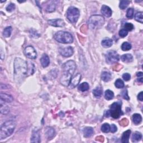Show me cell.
Instances as JSON below:
<instances>
[{"instance_id": "6da1fadb", "label": "cell", "mask_w": 143, "mask_h": 143, "mask_svg": "<svg viewBox=\"0 0 143 143\" xmlns=\"http://www.w3.org/2000/svg\"><path fill=\"white\" fill-rule=\"evenodd\" d=\"M62 68L63 72L60 79V82L64 86H68L72 75L77 68V65L73 60H68L63 65Z\"/></svg>"}, {"instance_id": "7a4b0ae2", "label": "cell", "mask_w": 143, "mask_h": 143, "mask_svg": "<svg viewBox=\"0 0 143 143\" xmlns=\"http://www.w3.org/2000/svg\"><path fill=\"white\" fill-rule=\"evenodd\" d=\"M14 74L17 80L23 79L29 75L28 62L20 58H16L14 62Z\"/></svg>"}, {"instance_id": "3957f363", "label": "cell", "mask_w": 143, "mask_h": 143, "mask_svg": "<svg viewBox=\"0 0 143 143\" xmlns=\"http://www.w3.org/2000/svg\"><path fill=\"white\" fill-rule=\"evenodd\" d=\"M16 127V122L13 120H9L3 123L0 129V139H4L10 136L13 132Z\"/></svg>"}, {"instance_id": "277c9868", "label": "cell", "mask_w": 143, "mask_h": 143, "mask_svg": "<svg viewBox=\"0 0 143 143\" xmlns=\"http://www.w3.org/2000/svg\"><path fill=\"white\" fill-rule=\"evenodd\" d=\"M104 17L101 15H92L89 19L88 25L89 28L92 30L100 29L104 24Z\"/></svg>"}, {"instance_id": "5b68a950", "label": "cell", "mask_w": 143, "mask_h": 143, "mask_svg": "<svg viewBox=\"0 0 143 143\" xmlns=\"http://www.w3.org/2000/svg\"><path fill=\"white\" fill-rule=\"evenodd\" d=\"M123 114L121 110V103L114 102L111 106L110 110L106 112L107 117L111 116L114 119H119Z\"/></svg>"}, {"instance_id": "8992f818", "label": "cell", "mask_w": 143, "mask_h": 143, "mask_svg": "<svg viewBox=\"0 0 143 143\" xmlns=\"http://www.w3.org/2000/svg\"><path fill=\"white\" fill-rule=\"evenodd\" d=\"M54 37L58 42L63 44H70L73 42L72 35L66 31H58L55 33Z\"/></svg>"}, {"instance_id": "52a82bcc", "label": "cell", "mask_w": 143, "mask_h": 143, "mask_svg": "<svg viewBox=\"0 0 143 143\" xmlns=\"http://www.w3.org/2000/svg\"><path fill=\"white\" fill-rule=\"evenodd\" d=\"M79 15V10L74 7H70L67 12V19L72 23H75L78 21Z\"/></svg>"}, {"instance_id": "ba28073f", "label": "cell", "mask_w": 143, "mask_h": 143, "mask_svg": "<svg viewBox=\"0 0 143 143\" xmlns=\"http://www.w3.org/2000/svg\"><path fill=\"white\" fill-rule=\"evenodd\" d=\"M106 62L109 64L116 63L119 60V55L116 52L111 50L106 54Z\"/></svg>"}, {"instance_id": "9c48e42d", "label": "cell", "mask_w": 143, "mask_h": 143, "mask_svg": "<svg viewBox=\"0 0 143 143\" xmlns=\"http://www.w3.org/2000/svg\"><path fill=\"white\" fill-rule=\"evenodd\" d=\"M25 56L29 59H34L37 57V53L35 49L32 46H28L25 48L24 50Z\"/></svg>"}, {"instance_id": "30bf717a", "label": "cell", "mask_w": 143, "mask_h": 143, "mask_svg": "<svg viewBox=\"0 0 143 143\" xmlns=\"http://www.w3.org/2000/svg\"><path fill=\"white\" fill-rule=\"evenodd\" d=\"M59 52L60 55L64 57H69L73 55V49L71 47H67L65 48H60Z\"/></svg>"}, {"instance_id": "8fae6325", "label": "cell", "mask_w": 143, "mask_h": 143, "mask_svg": "<svg viewBox=\"0 0 143 143\" xmlns=\"http://www.w3.org/2000/svg\"><path fill=\"white\" fill-rule=\"evenodd\" d=\"M48 24L54 27H63L65 26L64 21L62 19H54L48 21Z\"/></svg>"}, {"instance_id": "7c38bea8", "label": "cell", "mask_w": 143, "mask_h": 143, "mask_svg": "<svg viewBox=\"0 0 143 143\" xmlns=\"http://www.w3.org/2000/svg\"><path fill=\"white\" fill-rule=\"evenodd\" d=\"M80 79H81V75L79 73H78L74 75L73 78H72L70 82V87L72 88H74L79 84Z\"/></svg>"}, {"instance_id": "4fadbf2b", "label": "cell", "mask_w": 143, "mask_h": 143, "mask_svg": "<svg viewBox=\"0 0 143 143\" xmlns=\"http://www.w3.org/2000/svg\"><path fill=\"white\" fill-rule=\"evenodd\" d=\"M45 135L48 139V140H51L52 138L55 136V130L52 127H47L45 129Z\"/></svg>"}, {"instance_id": "5bb4252c", "label": "cell", "mask_w": 143, "mask_h": 143, "mask_svg": "<svg viewBox=\"0 0 143 143\" xmlns=\"http://www.w3.org/2000/svg\"><path fill=\"white\" fill-rule=\"evenodd\" d=\"M31 142H40V135L39 130H34L33 131L31 137Z\"/></svg>"}, {"instance_id": "9a60e30c", "label": "cell", "mask_w": 143, "mask_h": 143, "mask_svg": "<svg viewBox=\"0 0 143 143\" xmlns=\"http://www.w3.org/2000/svg\"><path fill=\"white\" fill-rule=\"evenodd\" d=\"M101 13L102 15L107 17H110L112 15V10L111 9L107 6L103 5L101 7Z\"/></svg>"}, {"instance_id": "2e32d148", "label": "cell", "mask_w": 143, "mask_h": 143, "mask_svg": "<svg viewBox=\"0 0 143 143\" xmlns=\"http://www.w3.org/2000/svg\"><path fill=\"white\" fill-rule=\"evenodd\" d=\"M1 100L5 103H11L13 101V98L10 95L7 93H1Z\"/></svg>"}, {"instance_id": "e0dca14e", "label": "cell", "mask_w": 143, "mask_h": 143, "mask_svg": "<svg viewBox=\"0 0 143 143\" xmlns=\"http://www.w3.org/2000/svg\"><path fill=\"white\" fill-rule=\"evenodd\" d=\"M40 62L42 66L44 68L48 67L50 63V59H49V57L46 54H44L43 55L41 59H40Z\"/></svg>"}, {"instance_id": "ac0fdd59", "label": "cell", "mask_w": 143, "mask_h": 143, "mask_svg": "<svg viewBox=\"0 0 143 143\" xmlns=\"http://www.w3.org/2000/svg\"><path fill=\"white\" fill-rule=\"evenodd\" d=\"M0 111H1V113L3 115L7 114L10 111V109L5 104V102L2 100H1V103H0Z\"/></svg>"}, {"instance_id": "d6986e66", "label": "cell", "mask_w": 143, "mask_h": 143, "mask_svg": "<svg viewBox=\"0 0 143 143\" xmlns=\"http://www.w3.org/2000/svg\"><path fill=\"white\" fill-rule=\"evenodd\" d=\"M83 132L84 134V136L85 137H89L92 136L94 131L92 127H86L84 128Z\"/></svg>"}, {"instance_id": "ffe728a7", "label": "cell", "mask_w": 143, "mask_h": 143, "mask_svg": "<svg viewBox=\"0 0 143 143\" xmlns=\"http://www.w3.org/2000/svg\"><path fill=\"white\" fill-rule=\"evenodd\" d=\"M131 134V130H127V131H125L121 137V142L122 143H127L129 141V137Z\"/></svg>"}, {"instance_id": "44dd1931", "label": "cell", "mask_w": 143, "mask_h": 143, "mask_svg": "<svg viewBox=\"0 0 143 143\" xmlns=\"http://www.w3.org/2000/svg\"><path fill=\"white\" fill-rule=\"evenodd\" d=\"M142 139V134L139 132L136 131L135 132H134L132 134V137H131V140L134 142H136L139 141L141 140Z\"/></svg>"}, {"instance_id": "7402d4cb", "label": "cell", "mask_w": 143, "mask_h": 143, "mask_svg": "<svg viewBox=\"0 0 143 143\" xmlns=\"http://www.w3.org/2000/svg\"><path fill=\"white\" fill-rule=\"evenodd\" d=\"M121 59L125 63H130L133 60V57L130 54H126L121 56Z\"/></svg>"}, {"instance_id": "603a6c76", "label": "cell", "mask_w": 143, "mask_h": 143, "mask_svg": "<svg viewBox=\"0 0 143 143\" xmlns=\"http://www.w3.org/2000/svg\"><path fill=\"white\" fill-rule=\"evenodd\" d=\"M132 121L133 122L135 125L140 124L142 121L141 116L139 114H135L132 116Z\"/></svg>"}, {"instance_id": "cb8c5ba5", "label": "cell", "mask_w": 143, "mask_h": 143, "mask_svg": "<svg viewBox=\"0 0 143 143\" xmlns=\"http://www.w3.org/2000/svg\"><path fill=\"white\" fill-rule=\"evenodd\" d=\"M113 40L110 39H105L104 40H103L101 42L102 45L104 48H106L111 47L113 45Z\"/></svg>"}, {"instance_id": "d4e9b609", "label": "cell", "mask_w": 143, "mask_h": 143, "mask_svg": "<svg viewBox=\"0 0 143 143\" xmlns=\"http://www.w3.org/2000/svg\"><path fill=\"white\" fill-rule=\"evenodd\" d=\"M111 78V74L109 72H104L101 74V79L104 82H109Z\"/></svg>"}, {"instance_id": "484cf974", "label": "cell", "mask_w": 143, "mask_h": 143, "mask_svg": "<svg viewBox=\"0 0 143 143\" xmlns=\"http://www.w3.org/2000/svg\"><path fill=\"white\" fill-rule=\"evenodd\" d=\"M89 84L87 82H83L79 84L78 86V89L82 92H85L88 91L89 89Z\"/></svg>"}, {"instance_id": "4316f807", "label": "cell", "mask_w": 143, "mask_h": 143, "mask_svg": "<svg viewBox=\"0 0 143 143\" xmlns=\"http://www.w3.org/2000/svg\"><path fill=\"white\" fill-rule=\"evenodd\" d=\"M12 28L11 26H7V28L4 29L3 32V35L5 38H8L11 36V33H12Z\"/></svg>"}, {"instance_id": "83f0119b", "label": "cell", "mask_w": 143, "mask_h": 143, "mask_svg": "<svg viewBox=\"0 0 143 143\" xmlns=\"http://www.w3.org/2000/svg\"><path fill=\"white\" fill-rule=\"evenodd\" d=\"M105 97L107 100H111L113 99V98L114 97V93L113 91L110 90V89H107V90L105 91Z\"/></svg>"}, {"instance_id": "f1b7e54d", "label": "cell", "mask_w": 143, "mask_h": 143, "mask_svg": "<svg viewBox=\"0 0 143 143\" xmlns=\"http://www.w3.org/2000/svg\"><path fill=\"white\" fill-rule=\"evenodd\" d=\"M93 95L95 96L96 98H100L102 94V90L101 88L97 87L95 89H94L93 91Z\"/></svg>"}, {"instance_id": "f546056e", "label": "cell", "mask_w": 143, "mask_h": 143, "mask_svg": "<svg viewBox=\"0 0 143 143\" xmlns=\"http://www.w3.org/2000/svg\"><path fill=\"white\" fill-rule=\"evenodd\" d=\"M49 3L48 4V5L47 6L46 8V11L47 12H52L54 11L55 10V5L53 1H50L49 2Z\"/></svg>"}, {"instance_id": "4dcf8cb0", "label": "cell", "mask_w": 143, "mask_h": 143, "mask_svg": "<svg viewBox=\"0 0 143 143\" xmlns=\"http://www.w3.org/2000/svg\"><path fill=\"white\" fill-rule=\"evenodd\" d=\"M135 19L137 21L139 22H140V23L142 24L143 22L142 12H137L135 15Z\"/></svg>"}, {"instance_id": "1f68e13d", "label": "cell", "mask_w": 143, "mask_h": 143, "mask_svg": "<svg viewBox=\"0 0 143 143\" xmlns=\"http://www.w3.org/2000/svg\"><path fill=\"white\" fill-rule=\"evenodd\" d=\"M131 49V45L128 42H124L121 45V49L123 51H127Z\"/></svg>"}, {"instance_id": "d6a6232c", "label": "cell", "mask_w": 143, "mask_h": 143, "mask_svg": "<svg viewBox=\"0 0 143 143\" xmlns=\"http://www.w3.org/2000/svg\"><path fill=\"white\" fill-rule=\"evenodd\" d=\"M101 130L102 132L107 133L110 131V125L107 124L105 123L104 124H103L101 126Z\"/></svg>"}, {"instance_id": "836d02e7", "label": "cell", "mask_w": 143, "mask_h": 143, "mask_svg": "<svg viewBox=\"0 0 143 143\" xmlns=\"http://www.w3.org/2000/svg\"><path fill=\"white\" fill-rule=\"evenodd\" d=\"M130 3L129 1H127V0H123V1H121L120 2L119 4V7L122 10H124V9L126 8Z\"/></svg>"}, {"instance_id": "e575fe53", "label": "cell", "mask_w": 143, "mask_h": 143, "mask_svg": "<svg viewBox=\"0 0 143 143\" xmlns=\"http://www.w3.org/2000/svg\"><path fill=\"white\" fill-rule=\"evenodd\" d=\"M115 85L116 88H122L123 87H124V82H123V80L121 79H118L116 80Z\"/></svg>"}, {"instance_id": "d590c367", "label": "cell", "mask_w": 143, "mask_h": 143, "mask_svg": "<svg viewBox=\"0 0 143 143\" xmlns=\"http://www.w3.org/2000/svg\"><path fill=\"white\" fill-rule=\"evenodd\" d=\"M134 16V9L132 8H129L126 13V17L129 19H132Z\"/></svg>"}, {"instance_id": "8d00e7d4", "label": "cell", "mask_w": 143, "mask_h": 143, "mask_svg": "<svg viewBox=\"0 0 143 143\" xmlns=\"http://www.w3.org/2000/svg\"><path fill=\"white\" fill-rule=\"evenodd\" d=\"M15 5L14 3H10L8 4L7 6L6 7V10L8 12H12L15 10Z\"/></svg>"}, {"instance_id": "74e56055", "label": "cell", "mask_w": 143, "mask_h": 143, "mask_svg": "<svg viewBox=\"0 0 143 143\" xmlns=\"http://www.w3.org/2000/svg\"><path fill=\"white\" fill-rule=\"evenodd\" d=\"M125 29L128 31H131L134 29V25L131 23H126L124 25Z\"/></svg>"}, {"instance_id": "f35d334b", "label": "cell", "mask_w": 143, "mask_h": 143, "mask_svg": "<svg viewBox=\"0 0 143 143\" xmlns=\"http://www.w3.org/2000/svg\"><path fill=\"white\" fill-rule=\"evenodd\" d=\"M127 34H128V31L125 29H121L119 31V35L122 38L126 37Z\"/></svg>"}, {"instance_id": "ab89813d", "label": "cell", "mask_w": 143, "mask_h": 143, "mask_svg": "<svg viewBox=\"0 0 143 143\" xmlns=\"http://www.w3.org/2000/svg\"><path fill=\"white\" fill-rule=\"evenodd\" d=\"M136 76L137 78V80L138 82H140L141 83L143 82V79H142V76H143V74L142 72H139L136 73Z\"/></svg>"}, {"instance_id": "60d3db41", "label": "cell", "mask_w": 143, "mask_h": 143, "mask_svg": "<svg viewBox=\"0 0 143 143\" xmlns=\"http://www.w3.org/2000/svg\"><path fill=\"white\" fill-rule=\"evenodd\" d=\"M122 78L125 81H129V80L131 79V75L130 74L126 73L122 75Z\"/></svg>"}, {"instance_id": "b9f144b4", "label": "cell", "mask_w": 143, "mask_h": 143, "mask_svg": "<svg viewBox=\"0 0 143 143\" xmlns=\"http://www.w3.org/2000/svg\"><path fill=\"white\" fill-rule=\"evenodd\" d=\"M122 97H123V98H124V99L127 100H129V97L128 96L127 90H124V91H122Z\"/></svg>"}, {"instance_id": "7bdbcfd3", "label": "cell", "mask_w": 143, "mask_h": 143, "mask_svg": "<svg viewBox=\"0 0 143 143\" xmlns=\"http://www.w3.org/2000/svg\"><path fill=\"white\" fill-rule=\"evenodd\" d=\"M128 123H129L128 120L126 119H123L121 121V122H120V124L122 126H127Z\"/></svg>"}, {"instance_id": "ee69618b", "label": "cell", "mask_w": 143, "mask_h": 143, "mask_svg": "<svg viewBox=\"0 0 143 143\" xmlns=\"http://www.w3.org/2000/svg\"><path fill=\"white\" fill-rule=\"evenodd\" d=\"M117 127H116V126L114 124H112L111 126H110V131L112 132H115L116 131H117Z\"/></svg>"}, {"instance_id": "f6af8a7d", "label": "cell", "mask_w": 143, "mask_h": 143, "mask_svg": "<svg viewBox=\"0 0 143 143\" xmlns=\"http://www.w3.org/2000/svg\"><path fill=\"white\" fill-rule=\"evenodd\" d=\"M137 98L138 100H140V101H143V92H141L139 93V95L137 96Z\"/></svg>"}, {"instance_id": "bcb514c9", "label": "cell", "mask_w": 143, "mask_h": 143, "mask_svg": "<svg viewBox=\"0 0 143 143\" xmlns=\"http://www.w3.org/2000/svg\"><path fill=\"white\" fill-rule=\"evenodd\" d=\"M96 140L100 141H104V137L102 136H100L96 137Z\"/></svg>"}]
</instances>
